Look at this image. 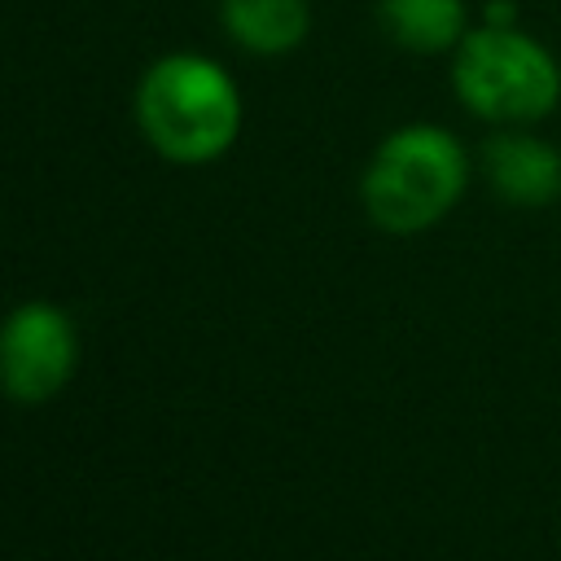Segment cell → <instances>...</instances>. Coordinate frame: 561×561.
<instances>
[{
    "mask_svg": "<svg viewBox=\"0 0 561 561\" xmlns=\"http://www.w3.org/2000/svg\"><path fill=\"white\" fill-rule=\"evenodd\" d=\"M136 118L171 162H210L241 131V92L224 66L197 53L158 57L136 88Z\"/></svg>",
    "mask_w": 561,
    "mask_h": 561,
    "instance_id": "6da1fadb",
    "label": "cell"
},
{
    "mask_svg": "<svg viewBox=\"0 0 561 561\" xmlns=\"http://www.w3.org/2000/svg\"><path fill=\"white\" fill-rule=\"evenodd\" d=\"M469 184V158L460 140L434 123H408L390 131L364 167V210L386 232H425L438 224Z\"/></svg>",
    "mask_w": 561,
    "mask_h": 561,
    "instance_id": "7a4b0ae2",
    "label": "cell"
},
{
    "mask_svg": "<svg viewBox=\"0 0 561 561\" xmlns=\"http://www.w3.org/2000/svg\"><path fill=\"white\" fill-rule=\"evenodd\" d=\"M451 88L469 114L500 127H526L557 110L561 66L535 35L482 22L456 44Z\"/></svg>",
    "mask_w": 561,
    "mask_h": 561,
    "instance_id": "3957f363",
    "label": "cell"
},
{
    "mask_svg": "<svg viewBox=\"0 0 561 561\" xmlns=\"http://www.w3.org/2000/svg\"><path fill=\"white\" fill-rule=\"evenodd\" d=\"M79 359L75 320L57 302H22L0 324V386L22 403L53 399Z\"/></svg>",
    "mask_w": 561,
    "mask_h": 561,
    "instance_id": "277c9868",
    "label": "cell"
},
{
    "mask_svg": "<svg viewBox=\"0 0 561 561\" xmlns=\"http://www.w3.org/2000/svg\"><path fill=\"white\" fill-rule=\"evenodd\" d=\"M486 184L513 206H548L561 197V153L530 131H500L482 145Z\"/></svg>",
    "mask_w": 561,
    "mask_h": 561,
    "instance_id": "5b68a950",
    "label": "cell"
},
{
    "mask_svg": "<svg viewBox=\"0 0 561 561\" xmlns=\"http://www.w3.org/2000/svg\"><path fill=\"white\" fill-rule=\"evenodd\" d=\"M381 31L408 53H447L465 39V0H377Z\"/></svg>",
    "mask_w": 561,
    "mask_h": 561,
    "instance_id": "8992f818",
    "label": "cell"
},
{
    "mask_svg": "<svg viewBox=\"0 0 561 561\" xmlns=\"http://www.w3.org/2000/svg\"><path fill=\"white\" fill-rule=\"evenodd\" d=\"M307 0H224V31L259 57H280L298 48L307 39Z\"/></svg>",
    "mask_w": 561,
    "mask_h": 561,
    "instance_id": "52a82bcc",
    "label": "cell"
},
{
    "mask_svg": "<svg viewBox=\"0 0 561 561\" xmlns=\"http://www.w3.org/2000/svg\"><path fill=\"white\" fill-rule=\"evenodd\" d=\"M482 18H486L491 26H513V18H517V4H513V0H491V4L482 9Z\"/></svg>",
    "mask_w": 561,
    "mask_h": 561,
    "instance_id": "ba28073f",
    "label": "cell"
}]
</instances>
